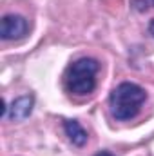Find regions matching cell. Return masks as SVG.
<instances>
[{
	"label": "cell",
	"mask_w": 154,
	"mask_h": 156,
	"mask_svg": "<svg viewBox=\"0 0 154 156\" xmlns=\"http://www.w3.org/2000/svg\"><path fill=\"white\" fill-rule=\"evenodd\" d=\"M145 100H147V93L143 87L132 82H123L116 85L109 96L111 115L116 120H131L140 113Z\"/></svg>",
	"instance_id": "6da1fadb"
},
{
	"label": "cell",
	"mask_w": 154,
	"mask_h": 156,
	"mask_svg": "<svg viewBox=\"0 0 154 156\" xmlns=\"http://www.w3.org/2000/svg\"><path fill=\"white\" fill-rule=\"evenodd\" d=\"M98 69H100V64L94 58H80L76 62H73L65 73L67 91L73 94H78V96L93 93V89L96 85Z\"/></svg>",
	"instance_id": "7a4b0ae2"
},
{
	"label": "cell",
	"mask_w": 154,
	"mask_h": 156,
	"mask_svg": "<svg viewBox=\"0 0 154 156\" xmlns=\"http://www.w3.org/2000/svg\"><path fill=\"white\" fill-rule=\"evenodd\" d=\"M29 31V22L20 15H5L0 22V37L4 40L24 38Z\"/></svg>",
	"instance_id": "3957f363"
},
{
	"label": "cell",
	"mask_w": 154,
	"mask_h": 156,
	"mask_svg": "<svg viewBox=\"0 0 154 156\" xmlns=\"http://www.w3.org/2000/svg\"><path fill=\"white\" fill-rule=\"evenodd\" d=\"M33 104H35V98L31 94H24L20 98H16L9 107H7V116L15 122H20V120H26V118L31 115L33 111Z\"/></svg>",
	"instance_id": "277c9868"
},
{
	"label": "cell",
	"mask_w": 154,
	"mask_h": 156,
	"mask_svg": "<svg viewBox=\"0 0 154 156\" xmlns=\"http://www.w3.org/2000/svg\"><path fill=\"white\" fill-rule=\"evenodd\" d=\"M64 127H65V134L69 136V140H71L75 145L82 147V145L87 144V133H85V129L78 123L76 120H67V122L64 123Z\"/></svg>",
	"instance_id": "5b68a950"
},
{
	"label": "cell",
	"mask_w": 154,
	"mask_h": 156,
	"mask_svg": "<svg viewBox=\"0 0 154 156\" xmlns=\"http://www.w3.org/2000/svg\"><path fill=\"white\" fill-rule=\"evenodd\" d=\"M149 31H151V35L154 37V18H152V22H151V26H149Z\"/></svg>",
	"instance_id": "8992f818"
},
{
	"label": "cell",
	"mask_w": 154,
	"mask_h": 156,
	"mask_svg": "<svg viewBox=\"0 0 154 156\" xmlns=\"http://www.w3.org/2000/svg\"><path fill=\"white\" fill-rule=\"evenodd\" d=\"M96 156H114V154H111V153H107V151H103V153H98Z\"/></svg>",
	"instance_id": "52a82bcc"
},
{
	"label": "cell",
	"mask_w": 154,
	"mask_h": 156,
	"mask_svg": "<svg viewBox=\"0 0 154 156\" xmlns=\"http://www.w3.org/2000/svg\"><path fill=\"white\" fill-rule=\"evenodd\" d=\"M149 2H151V4H152V7H154V0H149Z\"/></svg>",
	"instance_id": "ba28073f"
}]
</instances>
